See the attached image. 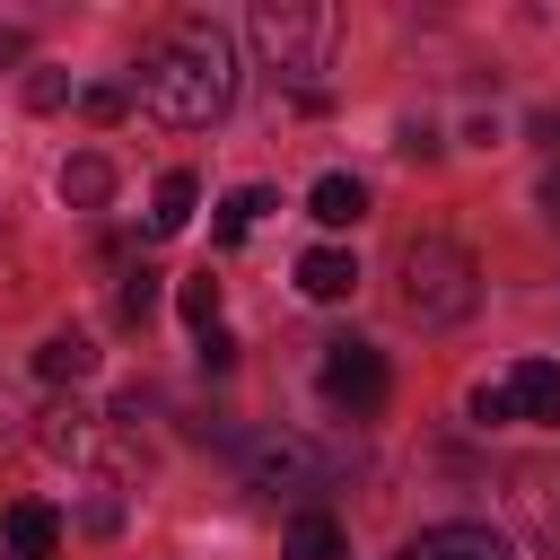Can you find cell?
Wrapping results in <instances>:
<instances>
[{
	"instance_id": "cell-1",
	"label": "cell",
	"mask_w": 560,
	"mask_h": 560,
	"mask_svg": "<svg viewBox=\"0 0 560 560\" xmlns=\"http://www.w3.org/2000/svg\"><path fill=\"white\" fill-rule=\"evenodd\" d=\"M140 105L166 122V131H210L228 105H236V52H228V26L219 18H175L158 35V52L140 61Z\"/></svg>"
},
{
	"instance_id": "cell-2",
	"label": "cell",
	"mask_w": 560,
	"mask_h": 560,
	"mask_svg": "<svg viewBox=\"0 0 560 560\" xmlns=\"http://www.w3.org/2000/svg\"><path fill=\"white\" fill-rule=\"evenodd\" d=\"M245 35H254V52H262L271 79H289L306 105H324L315 79L332 70V44H341V9L332 0H254Z\"/></svg>"
},
{
	"instance_id": "cell-3",
	"label": "cell",
	"mask_w": 560,
	"mask_h": 560,
	"mask_svg": "<svg viewBox=\"0 0 560 560\" xmlns=\"http://www.w3.org/2000/svg\"><path fill=\"white\" fill-rule=\"evenodd\" d=\"M394 271H402L394 298H402V315H411L420 332H446V324H464V315L481 306V262H472L455 236H411Z\"/></svg>"
},
{
	"instance_id": "cell-4",
	"label": "cell",
	"mask_w": 560,
	"mask_h": 560,
	"mask_svg": "<svg viewBox=\"0 0 560 560\" xmlns=\"http://www.w3.org/2000/svg\"><path fill=\"white\" fill-rule=\"evenodd\" d=\"M315 385H324V402H332V411H350V420L385 411V394H394V376H385V350H376V341H359V332L324 341V368H315Z\"/></svg>"
},
{
	"instance_id": "cell-5",
	"label": "cell",
	"mask_w": 560,
	"mask_h": 560,
	"mask_svg": "<svg viewBox=\"0 0 560 560\" xmlns=\"http://www.w3.org/2000/svg\"><path fill=\"white\" fill-rule=\"evenodd\" d=\"M324 481H332V455H324L315 438H298V429H262V438H245V490L280 499V490H324Z\"/></svg>"
},
{
	"instance_id": "cell-6",
	"label": "cell",
	"mask_w": 560,
	"mask_h": 560,
	"mask_svg": "<svg viewBox=\"0 0 560 560\" xmlns=\"http://www.w3.org/2000/svg\"><path fill=\"white\" fill-rule=\"evenodd\" d=\"M508 499H516V516H525V534H534L542 551H560V455H534V464H516V481H508Z\"/></svg>"
},
{
	"instance_id": "cell-7",
	"label": "cell",
	"mask_w": 560,
	"mask_h": 560,
	"mask_svg": "<svg viewBox=\"0 0 560 560\" xmlns=\"http://www.w3.org/2000/svg\"><path fill=\"white\" fill-rule=\"evenodd\" d=\"M402 560H516L508 551V534L499 525H472V516H455V525H429V534H411V551Z\"/></svg>"
},
{
	"instance_id": "cell-8",
	"label": "cell",
	"mask_w": 560,
	"mask_h": 560,
	"mask_svg": "<svg viewBox=\"0 0 560 560\" xmlns=\"http://www.w3.org/2000/svg\"><path fill=\"white\" fill-rule=\"evenodd\" d=\"M0 560H61V516L44 499H18L0 516Z\"/></svg>"
},
{
	"instance_id": "cell-9",
	"label": "cell",
	"mask_w": 560,
	"mask_h": 560,
	"mask_svg": "<svg viewBox=\"0 0 560 560\" xmlns=\"http://www.w3.org/2000/svg\"><path fill=\"white\" fill-rule=\"evenodd\" d=\"M508 394H516V420H560V359H516Z\"/></svg>"
},
{
	"instance_id": "cell-10",
	"label": "cell",
	"mask_w": 560,
	"mask_h": 560,
	"mask_svg": "<svg viewBox=\"0 0 560 560\" xmlns=\"http://www.w3.org/2000/svg\"><path fill=\"white\" fill-rule=\"evenodd\" d=\"M280 551H289V560H350V534H341V516L298 508V516H289V534H280Z\"/></svg>"
},
{
	"instance_id": "cell-11",
	"label": "cell",
	"mask_w": 560,
	"mask_h": 560,
	"mask_svg": "<svg viewBox=\"0 0 560 560\" xmlns=\"http://www.w3.org/2000/svg\"><path fill=\"white\" fill-rule=\"evenodd\" d=\"M298 289L332 306V298H350V289H359V262H350L341 245H315V254H298Z\"/></svg>"
},
{
	"instance_id": "cell-12",
	"label": "cell",
	"mask_w": 560,
	"mask_h": 560,
	"mask_svg": "<svg viewBox=\"0 0 560 560\" xmlns=\"http://www.w3.org/2000/svg\"><path fill=\"white\" fill-rule=\"evenodd\" d=\"M35 376H44V385H79V376H96V341H88V332H44Z\"/></svg>"
},
{
	"instance_id": "cell-13",
	"label": "cell",
	"mask_w": 560,
	"mask_h": 560,
	"mask_svg": "<svg viewBox=\"0 0 560 560\" xmlns=\"http://www.w3.org/2000/svg\"><path fill=\"white\" fill-rule=\"evenodd\" d=\"M306 210H315L324 228H359V219H368V184H359V175H315Z\"/></svg>"
},
{
	"instance_id": "cell-14",
	"label": "cell",
	"mask_w": 560,
	"mask_h": 560,
	"mask_svg": "<svg viewBox=\"0 0 560 560\" xmlns=\"http://www.w3.org/2000/svg\"><path fill=\"white\" fill-rule=\"evenodd\" d=\"M61 201H70V210H105V201H114V166H105L96 149H79V158L61 166Z\"/></svg>"
},
{
	"instance_id": "cell-15",
	"label": "cell",
	"mask_w": 560,
	"mask_h": 560,
	"mask_svg": "<svg viewBox=\"0 0 560 560\" xmlns=\"http://www.w3.org/2000/svg\"><path fill=\"white\" fill-rule=\"evenodd\" d=\"M88 438H96V411H79V402H52L44 429H35L44 455H88Z\"/></svg>"
},
{
	"instance_id": "cell-16",
	"label": "cell",
	"mask_w": 560,
	"mask_h": 560,
	"mask_svg": "<svg viewBox=\"0 0 560 560\" xmlns=\"http://www.w3.org/2000/svg\"><path fill=\"white\" fill-rule=\"evenodd\" d=\"M192 201H201V184L175 166V175H158V201H149V236H175L184 219H192Z\"/></svg>"
},
{
	"instance_id": "cell-17",
	"label": "cell",
	"mask_w": 560,
	"mask_h": 560,
	"mask_svg": "<svg viewBox=\"0 0 560 560\" xmlns=\"http://www.w3.org/2000/svg\"><path fill=\"white\" fill-rule=\"evenodd\" d=\"M175 306H184V324H192V341H201V332H219V280H210V271H192V280H175Z\"/></svg>"
},
{
	"instance_id": "cell-18",
	"label": "cell",
	"mask_w": 560,
	"mask_h": 560,
	"mask_svg": "<svg viewBox=\"0 0 560 560\" xmlns=\"http://www.w3.org/2000/svg\"><path fill=\"white\" fill-rule=\"evenodd\" d=\"M262 210H271V192H262V184H236V192L219 201V245H236V236H245Z\"/></svg>"
},
{
	"instance_id": "cell-19",
	"label": "cell",
	"mask_w": 560,
	"mask_h": 560,
	"mask_svg": "<svg viewBox=\"0 0 560 560\" xmlns=\"http://www.w3.org/2000/svg\"><path fill=\"white\" fill-rule=\"evenodd\" d=\"M149 306H158V271L140 262V271H122V289H114V324H149Z\"/></svg>"
},
{
	"instance_id": "cell-20",
	"label": "cell",
	"mask_w": 560,
	"mask_h": 560,
	"mask_svg": "<svg viewBox=\"0 0 560 560\" xmlns=\"http://www.w3.org/2000/svg\"><path fill=\"white\" fill-rule=\"evenodd\" d=\"M464 411H472L481 429H508V420H516V394H508V376H499V385H472V394H464Z\"/></svg>"
},
{
	"instance_id": "cell-21",
	"label": "cell",
	"mask_w": 560,
	"mask_h": 560,
	"mask_svg": "<svg viewBox=\"0 0 560 560\" xmlns=\"http://www.w3.org/2000/svg\"><path fill=\"white\" fill-rule=\"evenodd\" d=\"M70 96H79V88H70V70H26V105H35V114H61Z\"/></svg>"
},
{
	"instance_id": "cell-22",
	"label": "cell",
	"mask_w": 560,
	"mask_h": 560,
	"mask_svg": "<svg viewBox=\"0 0 560 560\" xmlns=\"http://www.w3.org/2000/svg\"><path fill=\"white\" fill-rule=\"evenodd\" d=\"M79 525H88V534H114V525H122V499H114V481H96V490H88Z\"/></svg>"
},
{
	"instance_id": "cell-23",
	"label": "cell",
	"mask_w": 560,
	"mask_h": 560,
	"mask_svg": "<svg viewBox=\"0 0 560 560\" xmlns=\"http://www.w3.org/2000/svg\"><path fill=\"white\" fill-rule=\"evenodd\" d=\"M122 105H131L122 88H79V114H88V122H122Z\"/></svg>"
},
{
	"instance_id": "cell-24",
	"label": "cell",
	"mask_w": 560,
	"mask_h": 560,
	"mask_svg": "<svg viewBox=\"0 0 560 560\" xmlns=\"http://www.w3.org/2000/svg\"><path fill=\"white\" fill-rule=\"evenodd\" d=\"M201 368L228 376V368H236V341H228V332H201Z\"/></svg>"
},
{
	"instance_id": "cell-25",
	"label": "cell",
	"mask_w": 560,
	"mask_h": 560,
	"mask_svg": "<svg viewBox=\"0 0 560 560\" xmlns=\"http://www.w3.org/2000/svg\"><path fill=\"white\" fill-rule=\"evenodd\" d=\"M9 61H26V26H0V70Z\"/></svg>"
},
{
	"instance_id": "cell-26",
	"label": "cell",
	"mask_w": 560,
	"mask_h": 560,
	"mask_svg": "<svg viewBox=\"0 0 560 560\" xmlns=\"http://www.w3.org/2000/svg\"><path fill=\"white\" fill-rule=\"evenodd\" d=\"M534 201H542V219H551V228H560V166H551V175H542V192H534Z\"/></svg>"
}]
</instances>
